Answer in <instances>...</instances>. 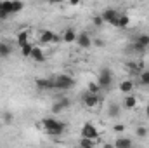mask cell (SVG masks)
Returning a JSON list of instances; mask_svg holds the SVG:
<instances>
[{"label":"cell","instance_id":"obj_1","mask_svg":"<svg viewBox=\"0 0 149 148\" xmlns=\"http://www.w3.org/2000/svg\"><path fill=\"white\" fill-rule=\"evenodd\" d=\"M42 127L45 129V132H47L49 136H59V134L64 132L66 124H63V122H59V120L49 117V118H43V120H42Z\"/></svg>","mask_w":149,"mask_h":148},{"label":"cell","instance_id":"obj_2","mask_svg":"<svg viewBox=\"0 0 149 148\" xmlns=\"http://www.w3.org/2000/svg\"><path fill=\"white\" fill-rule=\"evenodd\" d=\"M54 82H56V89H61V91H70V89H73L74 87V78L71 75H57L56 78H54Z\"/></svg>","mask_w":149,"mask_h":148},{"label":"cell","instance_id":"obj_3","mask_svg":"<svg viewBox=\"0 0 149 148\" xmlns=\"http://www.w3.org/2000/svg\"><path fill=\"white\" fill-rule=\"evenodd\" d=\"M97 84H99V87L101 89H109L113 84V72L109 68H102L101 72H99V80H97Z\"/></svg>","mask_w":149,"mask_h":148},{"label":"cell","instance_id":"obj_4","mask_svg":"<svg viewBox=\"0 0 149 148\" xmlns=\"http://www.w3.org/2000/svg\"><path fill=\"white\" fill-rule=\"evenodd\" d=\"M81 138L83 140H95V138H99V131L95 129V125L92 124V122H85L83 124V127H81Z\"/></svg>","mask_w":149,"mask_h":148},{"label":"cell","instance_id":"obj_5","mask_svg":"<svg viewBox=\"0 0 149 148\" xmlns=\"http://www.w3.org/2000/svg\"><path fill=\"white\" fill-rule=\"evenodd\" d=\"M101 18H102L104 23H109L111 26L118 28V18H120V14L116 12V9H104L101 12Z\"/></svg>","mask_w":149,"mask_h":148},{"label":"cell","instance_id":"obj_6","mask_svg":"<svg viewBox=\"0 0 149 148\" xmlns=\"http://www.w3.org/2000/svg\"><path fill=\"white\" fill-rule=\"evenodd\" d=\"M101 96L99 94H90V92H87L85 96H83V105L87 106V108H97L99 106V103H101Z\"/></svg>","mask_w":149,"mask_h":148},{"label":"cell","instance_id":"obj_7","mask_svg":"<svg viewBox=\"0 0 149 148\" xmlns=\"http://www.w3.org/2000/svg\"><path fill=\"white\" fill-rule=\"evenodd\" d=\"M70 106H71V101H70L68 98H61V99H57V101H56V103L52 105V108H50V111L57 115V113L64 111L66 108H70Z\"/></svg>","mask_w":149,"mask_h":148},{"label":"cell","instance_id":"obj_8","mask_svg":"<svg viewBox=\"0 0 149 148\" xmlns=\"http://www.w3.org/2000/svg\"><path fill=\"white\" fill-rule=\"evenodd\" d=\"M35 85H37L40 91H52V89H56L54 78H37L35 80Z\"/></svg>","mask_w":149,"mask_h":148},{"label":"cell","instance_id":"obj_9","mask_svg":"<svg viewBox=\"0 0 149 148\" xmlns=\"http://www.w3.org/2000/svg\"><path fill=\"white\" fill-rule=\"evenodd\" d=\"M92 37L87 33V32H81V33H78L76 35V44L81 47V49H88V47H92Z\"/></svg>","mask_w":149,"mask_h":148},{"label":"cell","instance_id":"obj_10","mask_svg":"<svg viewBox=\"0 0 149 148\" xmlns=\"http://www.w3.org/2000/svg\"><path fill=\"white\" fill-rule=\"evenodd\" d=\"M56 42H59V37H57L54 32H50V30H43V32H42V35H40V44H56Z\"/></svg>","mask_w":149,"mask_h":148},{"label":"cell","instance_id":"obj_11","mask_svg":"<svg viewBox=\"0 0 149 148\" xmlns=\"http://www.w3.org/2000/svg\"><path fill=\"white\" fill-rule=\"evenodd\" d=\"M30 58L33 61H37V63H43L47 59V56H45V52H43V49L40 45H33V51H31V56Z\"/></svg>","mask_w":149,"mask_h":148},{"label":"cell","instance_id":"obj_12","mask_svg":"<svg viewBox=\"0 0 149 148\" xmlns=\"http://www.w3.org/2000/svg\"><path fill=\"white\" fill-rule=\"evenodd\" d=\"M12 14V2H2L0 4V19H7Z\"/></svg>","mask_w":149,"mask_h":148},{"label":"cell","instance_id":"obj_13","mask_svg":"<svg viewBox=\"0 0 149 148\" xmlns=\"http://www.w3.org/2000/svg\"><path fill=\"white\" fill-rule=\"evenodd\" d=\"M132 91H134V80H130V78H127V80H121L120 82V92H123V94H132Z\"/></svg>","mask_w":149,"mask_h":148},{"label":"cell","instance_id":"obj_14","mask_svg":"<svg viewBox=\"0 0 149 148\" xmlns=\"http://www.w3.org/2000/svg\"><path fill=\"white\" fill-rule=\"evenodd\" d=\"M132 140L130 138H125V136H121V138H116L114 140V143H113V147L114 148H132Z\"/></svg>","mask_w":149,"mask_h":148},{"label":"cell","instance_id":"obj_15","mask_svg":"<svg viewBox=\"0 0 149 148\" xmlns=\"http://www.w3.org/2000/svg\"><path fill=\"white\" fill-rule=\"evenodd\" d=\"M26 44H30V32L28 30H23L17 33V45L19 47H24Z\"/></svg>","mask_w":149,"mask_h":148},{"label":"cell","instance_id":"obj_16","mask_svg":"<svg viewBox=\"0 0 149 148\" xmlns=\"http://www.w3.org/2000/svg\"><path fill=\"white\" fill-rule=\"evenodd\" d=\"M12 54V45L7 42H0V58H9Z\"/></svg>","mask_w":149,"mask_h":148},{"label":"cell","instance_id":"obj_17","mask_svg":"<svg viewBox=\"0 0 149 148\" xmlns=\"http://www.w3.org/2000/svg\"><path fill=\"white\" fill-rule=\"evenodd\" d=\"M63 42H66V44L76 42V33H74L73 28H66V32L63 33Z\"/></svg>","mask_w":149,"mask_h":148},{"label":"cell","instance_id":"obj_18","mask_svg":"<svg viewBox=\"0 0 149 148\" xmlns=\"http://www.w3.org/2000/svg\"><path fill=\"white\" fill-rule=\"evenodd\" d=\"M125 108L127 110H134L135 106H137V96H134V94H128L127 98H125Z\"/></svg>","mask_w":149,"mask_h":148},{"label":"cell","instance_id":"obj_19","mask_svg":"<svg viewBox=\"0 0 149 148\" xmlns=\"http://www.w3.org/2000/svg\"><path fill=\"white\" fill-rule=\"evenodd\" d=\"M128 25H130V18L127 14H120V18H118V28H127Z\"/></svg>","mask_w":149,"mask_h":148},{"label":"cell","instance_id":"obj_20","mask_svg":"<svg viewBox=\"0 0 149 148\" xmlns=\"http://www.w3.org/2000/svg\"><path fill=\"white\" fill-rule=\"evenodd\" d=\"M31 51H33V42H30V44H26L24 47H21V54H23L24 58H30V56H31Z\"/></svg>","mask_w":149,"mask_h":148},{"label":"cell","instance_id":"obj_21","mask_svg":"<svg viewBox=\"0 0 149 148\" xmlns=\"http://www.w3.org/2000/svg\"><path fill=\"white\" fill-rule=\"evenodd\" d=\"M87 89H88V92H90V94H99V91H102V89L99 87V84H97V82H88Z\"/></svg>","mask_w":149,"mask_h":148},{"label":"cell","instance_id":"obj_22","mask_svg":"<svg viewBox=\"0 0 149 148\" xmlns=\"http://www.w3.org/2000/svg\"><path fill=\"white\" fill-rule=\"evenodd\" d=\"M108 115H109V117H118V115H120V106H118L116 103H111L109 108H108Z\"/></svg>","mask_w":149,"mask_h":148},{"label":"cell","instance_id":"obj_23","mask_svg":"<svg viewBox=\"0 0 149 148\" xmlns=\"http://www.w3.org/2000/svg\"><path fill=\"white\" fill-rule=\"evenodd\" d=\"M148 132H149L148 127H144V125H139V127L135 129V136H137V138H142V140L148 136Z\"/></svg>","mask_w":149,"mask_h":148},{"label":"cell","instance_id":"obj_24","mask_svg":"<svg viewBox=\"0 0 149 148\" xmlns=\"http://www.w3.org/2000/svg\"><path fill=\"white\" fill-rule=\"evenodd\" d=\"M135 42H139V44L144 45V47H149V35L142 33V35H139V37L135 38Z\"/></svg>","mask_w":149,"mask_h":148},{"label":"cell","instance_id":"obj_25","mask_svg":"<svg viewBox=\"0 0 149 148\" xmlns=\"http://www.w3.org/2000/svg\"><path fill=\"white\" fill-rule=\"evenodd\" d=\"M128 68L134 73H142V63H128Z\"/></svg>","mask_w":149,"mask_h":148},{"label":"cell","instance_id":"obj_26","mask_svg":"<svg viewBox=\"0 0 149 148\" xmlns=\"http://www.w3.org/2000/svg\"><path fill=\"white\" fill-rule=\"evenodd\" d=\"M23 7H24V4H23V2H12V14L21 12V11H23Z\"/></svg>","mask_w":149,"mask_h":148},{"label":"cell","instance_id":"obj_27","mask_svg":"<svg viewBox=\"0 0 149 148\" xmlns=\"http://www.w3.org/2000/svg\"><path fill=\"white\" fill-rule=\"evenodd\" d=\"M139 78H141V84L142 85H149V70L142 72V73L139 75Z\"/></svg>","mask_w":149,"mask_h":148},{"label":"cell","instance_id":"obj_28","mask_svg":"<svg viewBox=\"0 0 149 148\" xmlns=\"http://www.w3.org/2000/svg\"><path fill=\"white\" fill-rule=\"evenodd\" d=\"M132 51H135V52H144V51H146V47L134 40V42H132Z\"/></svg>","mask_w":149,"mask_h":148},{"label":"cell","instance_id":"obj_29","mask_svg":"<svg viewBox=\"0 0 149 148\" xmlns=\"http://www.w3.org/2000/svg\"><path fill=\"white\" fill-rule=\"evenodd\" d=\"M92 23H94V26H97V28H101L102 26V18H101V14H97V16H94V19H92Z\"/></svg>","mask_w":149,"mask_h":148},{"label":"cell","instance_id":"obj_30","mask_svg":"<svg viewBox=\"0 0 149 148\" xmlns=\"http://www.w3.org/2000/svg\"><path fill=\"white\" fill-rule=\"evenodd\" d=\"M80 147L81 148H90V147H94V141H92V140H83V138H81Z\"/></svg>","mask_w":149,"mask_h":148},{"label":"cell","instance_id":"obj_31","mask_svg":"<svg viewBox=\"0 0 149 148\" xmlns=\"http://www.w3.org/2000/svg\"><path fill=\"white\" fill-rule=\"evenodd\" d=\"M12 118H14V117H12V113H10V111H5V113H3V120H5V124H10V122H12Z\"/></svg>","mask_w":149,"mask_h":148},{"label":"cell","instance_id":"obj_32","mask_svg":"<svg viewBox=\"0 0 149 148\" xmlns=\"http://www.w3.org/2000/svg\"><path fill=\"white\" fill-rule=\"evenodd\" d=\"M113 129H114V132H123V131H125V125H123V124H116Z\"/></svg>","mask_w":149,"mask_h":148},{"label":"cell","instance_id":"obj_33","mask_svg":"<svg viewBox=\"0 0 149 148\" xmlns=\"http://www.w3.org/2000/svg\"><path fill=\"white\" fill-rule=\"evenodd\" d=\"M92 44H95V45H97V47H102V45H104V42H102V40H101V38H97V40H94V42H92Z\"/></svg>","mask_w":149,"mask_h":148},{"label":"cell","instance_id":"obj_34","mask_svg":"<svg viewBox=\"0 0 149 148\" xmlns=\"http://www.w3.org/2000/svg\"><path fill=\"white\" fill-rule=\"evenodd\" d=\"M146 115L149 117V103H148V106H146Z\"/></svg>","mask_w":149,"mask_h":148},{"label":"cell","instance_id":"obj_35","mask_svg":"<svg viewBox=\"0 0 149 148\" xmlns=\"http://www.w3.org/2000/svg\"><path fill=\"white\" fill-rule=\"evenodd\" d=\"M104 148H114L113 145H104Z\"/></svg>","mask_w":149,"mask_h":148},{"label":"cell","instance_id":"obj_36","mask_svg":"<svg viewBox=\"0 0 149 148\" xmlns=\"http://www.w3.org/2000/svg\"><path fill=\"white\" fill-rule=\"evenodd\" d=\"M90 148H94V147H90Z\"/></svg>","mask_w":149,"mask_h":148}]
</instances>
